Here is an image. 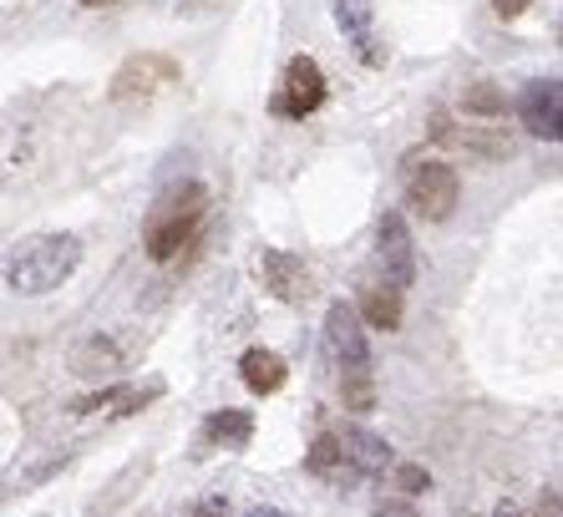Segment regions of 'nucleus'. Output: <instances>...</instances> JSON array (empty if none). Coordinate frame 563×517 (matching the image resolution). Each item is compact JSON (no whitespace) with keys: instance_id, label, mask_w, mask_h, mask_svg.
Returning <instances> with one entry per match:
<instances>
[{"instance_id":"nucleus-1","label":"nucleus","mask_w":563,"mask_h":517,"mask_svg":"<svg viewBox=\"0 0 563 517\" xmlns=\"http://www.w3.org/2000/svg\"><path fill=\"white\" fill-rule=\"evenodd\" d=\"M81 270L77 233H31L15 239L5 254V289L11 295H52Z\"/></svg>"},{"instance_id":"nucleus-2","label":"nucleus","mask_w":563,"mask_h":517,"mask_svg":"<svg viewBox=\"0 0 563 517\" xmlns=\"http://www.w3.org/2000/svg\"><path fill=\"white\" fill-rule=\"evenodd\" d=\"M457 198H462V178L452 163L421 157V153L407 157V208H417L427 223H446Z\"/></svg>"},{"instance_id":"nucleus-3","label":"nucleus","mask_w":563,"mask_h":517,"mask_svg":"<svg viewBox=\"0 0 563 517\" xmlns=\"http://www.w3.org/2000/svg\"><path fill=\"white\" fill-rule=\"evenodd\" d=\"M178 77H184V66L173 62V56L137 52V56H128V62L112 72V87H107V97H112L118 107L153 102V97H163L168 87H178Z\"/></svg>"},{"instance_id":"nucleus-4","label":"nucleus","mask_w":563,"mask_h":517,"mask_svg":"<svg viewBox=\"0 0 563 517\" xmlns=\"http://www.w3.org/2000/svg\"><path fill=\"white\" fill-rule=\"evenodd\" d=\"M203 204H209V194H203L198 183H188L184 194L163 204V213H157L153 229H147V254H153L157 264H168L178 249L194 244L198 223H203Z\"/></svg>"},{"instance_id":"nucleus-5","label":"nucleus","mask_w":563,"mask_h":517,"mask_svg":"<svg viewBox=\"0 0 563 517\" xmlns=\"http://www.w3.org/2000/svg\"><path fill=\"white\" fill-rule=\"evenodd\" d=\"M376 264H380V279L391 289L407 295L417 285V244H411V229L401 213H380L376 223Z\"/></svg>"},{"instance_id":"nucleus-6","label":"nucleus","mask_w":563,"mask_h":517,"mask_svg":"<svg viewBox=\"0 0 563 517\" xmlns=\"http://www.w3.org/2000/svg\"><path fill=\"white\" fill-rule=\"evenodd\" d=\"M330 87H325V72H320V62L314 56H295V62L285 66V81H279V97H275V112L279 117H314L320 107H325Z\"/></svg>"},{"instance_id":"nucleus-7","label":"nucleus","mask_w":563,"mask_h":517,"mask_svg":"<svg viewBox=\"0 0 563 517\" xmlns=\"http://www.w3.org/2000/svg\"><path fill=\"white\" fill-rule=\"evenodd\" d=\"M325 345H330V355H335V365H341L345 375H351V371H371L366 320H361V310H351L345 299H335V305L325 310Z\"/></svg>"},{"instance_id":"nucleus-8","label":"nucleus","mask_w":563,"mask_h":517,"mask_svg":"<svg viewBox=\"0 0 563 517\" xmlns=\"http://www.w3.org/2000/svg\"><path fill=\"white\" fill-rule=\"evenodd\" d=\"M518 122L543 143H563V81L538 77L518 91Z\"/></svg>"},{"instance_id":"nucleus-9","label":"nucleus","mask_w":563,"mask_h":517,"mask_svg":"<svg viewBox=\"0 0 563 517\" xmlns=\"http://www.w3.org/2000/svg\"><path fill=\"white\" fill-rule=\"evenodd\" d=\"M330 15H335V26H341L345 46L366 66H386V41L376 31V6L371 0H330Z\"/></svg>"},{"instance_id":"nucleus-10","label":"nucleus","mask_w":563,"mask_h":517,"mask_svg":"<svg viewBox=\"0 0 563 517\" xmlns=\"http://www.w3.org/2000/svg\"><path fill=\"white\" fill-rule=\"evenodd\" d=\"M260 279L279 305H305V299L314 295V279H310V270H305V258H295L289 249H264Z\"/></svg>"},{"instance_id":"nucleus-11","label":"nucleus","mask_w":563,"mask_h":517,"mask_svg":"<svg viewBox=\"0 0 563 517\" xmlns=\"http://www.w3.org/2000/svg\"><path fill=\"white\" fill-rule=\"evenodd\" d=\"M341 447H345V462H351L361 477H380V472H391V466H396L391 441L376 437V431H366V427H345L341 431Z\"/></svg>"},{"instance_id":"nucleus-12","label":"nucleus","mask_w":563,"mask_h":517,"mask_svg":"<svg viewBox=\"0 0 563 517\" xmlns=\"http://www.w3.org/2000/svg\"><path fill=\"white\" fill-rule=\"evenodd\" d=\"M239 375H244V386H250L254 396H275V391L289 381V365H285V355L254 345L239 355Z\"/></svg>"},{"instance_id":"nucleus-13","label":"nucleus","mask_w":563,"mask_h":517,"mask_svg":"<svg viewBox=\"0 0 563 517\" xmlns=\"http://www.w3.org/2000/svg\"><path fill=\"white\" fill-rule=\"evenodd\" d=\"M305 466H310L314 477H325V482H345V477H361L351 462H345V447L335 431H320L310 447V457H305Z\"/></svg>"},{"instance_id":"nucleus-14","label":"nucleus","mask_w":563,"mask_h":517,"mask_svg":"<svg viewBox=\"0 0 563 517\" xmlns=\"http://www.w3.org/2000/svg\"><path fill=\"white\" fill-rule=\"evenodd\" d=\"M361 320H366L371 330H401V289L371 285L366 295H361Z\"/></svg>"},{"instance_id":"nucleus-15","label":"nucleus","mask_w":563,"mask_h":517,"mask_svg":"<svg viewBox=\"0 0 563 517\" xmlns=\"http://www.w3.org/2000/svg\"><path fill=\"white\" fill-rule=\"evenodd\" d=\"M203 437L209 441H223V447H244L254 437V416L250 411H234V406H223L203 421Z\"/></svg>"},{"instance_id":"nucleus-16","label":"nucleus","mask_w":563,"mask_h":517,"mask_svg":"<svg viewBox=\"0 0 563 517\" xmlns=\"http://www.w3.org/2000/svg\"><path fill=\"white\" fill-rule=\"evenodd\" d=\"M77 375H107V371H118L122 365V350H118V340L112 336H92L87 345L77 350Z\"/></svg>"},{"instance_id":"nucleus-17","label":"nucleus","mask_w":563,"mask_h":517,"mask_svg":"<svg viewBox=\"0 0 563 517\" xmlns=\"http://www.w3.org/2000/svg\"><path fill=\"white\" fill-rule=\"evenodd\" d=\"M462 112L467 117H503L508 112V97H503L493 81H472V87L462 91Z\"/></svg>"},{"instance_id":"nucleus-18","label":"nucleus","mask_w":563,"mask_h":517,"mask_svg":"<svg viewBox=\"0 0 563 517\" xmlns=\"http://www.w3.org/2000/svg\"><path fill=\"white\" fill-rule=\"evenodd\" d=\"M341 396H345V406L351 411H371L376 406V386H371V371H351L341 381Z\"/></svg>"},{"instance_id":"nucleus-19","label":"nucleus","mask_w":563,"mask_h":517,"mask_svg":"<svg viewBox=\"0 0 563 517\" xmlns=\"http://www.w3.org/2000/svg\"><path fill=\"white\" fill-rule=\"evenodd\" d=\"M427 487H432V472H427V466H417V462L396 466V492H401V497H417V492H427Z\"/></svg>"},{"instance_id":"nucleus-20","label":"nucleus","mask_w":563,"mask_h":517,"mask_svg":"<svg viewBox=\"0 0 563 517\" xmlns=\"http://www.w3.org/2000/svg\"><path fill=\"white\" fill-rule=\"evenodd\" d=\"M157 396H163V386H157V381H153V386H128V391L118 396V416L143 411V406H147V402H157Z\"/></svg>"},{"instance_id":"nucleus-21","label":"nucleus","mask_w":563,"mask_h":517,"mask_svg":"<svg viewBox=\"0 0 563 517\" xmlns=\"http://www.w3.org/2000/svg\"><path fill=\"white\" fill-rule=\"evenodd\" d=\"M533 517H563V497H559V492H543V497H538V507H533Z\"/></svg>"},{"instance_id":"nucleus-22","label":"nucleus","mask_w":563,"mask_h":517,"mask_svg":"<svg viewBox=\"0 0 563 517\" xmlns=\"http://www.w3.org/2000/svg\"><path fill=\"white\" fill-rule=\"evenodd\" d=\"M528 6H533V0H493V11H498L503 21H518V15H523Z\"/></svg>"},{"instance_id":"nucleus-23","label":"nucleus","mask_w":563,"mask_h":517,"mask_svg":"<svg viewBox=\"0 0 563 517\" xmlns=\"http://www.w3.org/2000/svg\"><path fill=\"white\" fill-rule=\"evenodd\" d=\"M194 517H223V497H203V503L194 507Z\"/></svg>"},{"instance_id":"nucleus-24","label":"nucleus","mask_w":563,"mask_h":517,"mask_svg":"<svg viewBox=\"0 0 563 517\" xmlns=\"http://www.w3.org/2000/svg\"><path fill=\"white\" fill-rule=\"evenodd\" d=\"M376 517H417V513H411L407 503H380V507H376Z\"/></svg>"},{"instance_id":"nucleus-25","label":"nucleus","mask_w":563,"mask_h":517,"mask_svg":"<svg viewBox=\"0 0 563 517\" xmlns=\"http://www.w3.org/2000/svg\"><path fill=\"white\" fill-rule=\"evenodd\" d=\"M493 517H528V513H523V507H518V503H508V497H503V503H498V513H493Z\"/></svg>"},{"instance_id":"nucleus-26","label":"nucleus","mask_w":563,"mask_h":517,"mask_svg":"<svg viewBox=\"0 0 563 517\" xmlns=\"http://www.w3.org/2000/svg\"><path fill=\"white\" fill-rule=\"evenodd\" d=\"M77 6H87V11H107V6H118V0H77Z\"/></svg>"},{"instance_id":"nucleus-27","label":"nucleus","mask_w":563,"mask_h":517,"mask_svg":"<svg viewBox=\"0 0 563 517\" xmlns=\"http://www.w3.org/2000/svg\"><path fill=\"white\" fill-rule=\"evenodd\" d=\"M250 517H289V513H279V507H254Z\"/></svg>"},{"instance_id":"nucleus-28","label":"nucleus","mask_w":563,"mask_h":517,"mask_svg":"<svg viewBox=\"0 0 563 517\" xmlns=\"http://www.w3.org/2000/svg\"><path fill=\"white\" fill-rule=\"evenodd\" d=\"M457 517H472V513H457Z\"/></svg>"},{"instance_id":"nucleus-29","label":"nucleus","mask_w":563,"mask_h":517,"mask_svg":"<svg viewBox=\"0 0 563 517\" xmlns=\"http://www.w3.org/2000/svg\"><path fill=\"white\" fill-rule=\"evenodd\" d=\"M559 41H563V31H559Z\"/></svg>"}]
</instances>
